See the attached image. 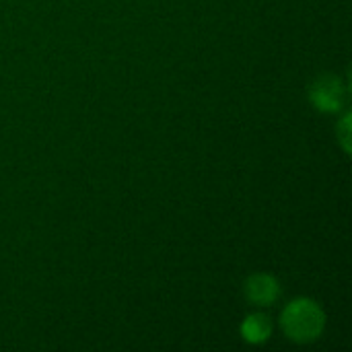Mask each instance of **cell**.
<instances>
[{
	"label": "cell",
	"instance_id": "1",
	"mask_svg": "<svg viewBox=\"0 0 352 352\" xmlns=\"http://www.w3.org/2000/svg\"><path fill=\"white\" fill-rule=\"evenodd\" d=\"M283 330L295 342H314L322 336L326 316L322 307L311 299H297L283 311Z\"/></svg>",
	"mask_w": 352,
	"mask_h": 352
},
{
	"label": "cell",
	"instance_id": "2",
	"mask_svg": "<svg viewBox=\"0 0 352 352\" xmlns=\"http://www.w3.org/2000/svg\"><path fill=\"white\" fill-rule=\"evenodd\" d=\"M309 99L320 111L334 113V111H340L344 107L346 89H344V85L340 82L338 76L324 74L309 87Z\"/></svg>",
	"mask_w": 352,
	"mask_h": 352
},
{
	"label": "cell",
	"instance_id": "3",
	"mask_svg": "<svg viewBox=\"0 0 352 352\" xmlns=\"http://www.w3.org/2000/svg\"><path fill=\"white\" fill-rule=\"evenodd\" d=\"M245 297L250 303L266 307L276 303V299L280 297V285L274 276L270 274H254L245 280Z\"/></svg>",
	"mask_w": 352,
	"mask_h": 352
},
{
	"label": "cell",
	"instance_id": "4",
	"mask_svg": "<svg viewBox=\"0 0 352 352\" xmlns=\"http://www.w3.org/2000/svg\"><path fill=\"white\" fill-rule=\"evenodd\" d=\"M272 334V324L266 316L262 314H256V316H250L245 318V322L241 324V336L252 342V344H262L270 338Z\"/></svg>",
	"mask_w": 352,
	"mask_h": 352
},
{
	"label": "cell",
	"instance_id": "5",
	"mask_svg": "<svg viewBox=\"0 0 352 352\" xmlns=\"http://www.w3.org/2000/svg\"><path fill=\"white\" fill-rule=\"evenodd\" d=\"M349 128H351V116H346V118L342 120L340 128H338V132H340V142H342V146H344V151H346V153L351 151V142H349L351 132H349Z\"/></svg>",
	"mask_w": 352,
	"mask_h": 352
}]
</instances>
